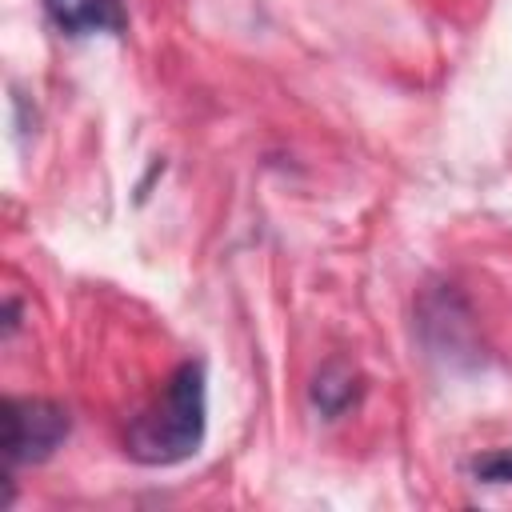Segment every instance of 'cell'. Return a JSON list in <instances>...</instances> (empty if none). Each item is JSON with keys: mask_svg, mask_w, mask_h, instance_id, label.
Here are the masks:
<instances>
[{"mask_svg": "<svg viewBox=\"0 0 512 512\" xmlns=\"http://www.w3.org/2000/svg\"><path fill=\"white\" fill-rule=\"evenodd\" d=\"M204 428H208L204 364L200 360H184L164 380L156 400L128 424L124 448H128V456L136 464L168 468V464H180V460L196 456V448L204 444Z\"/></svg>", "mask_w": 512, "mask_h": 512, "instance_id": "obj_1", "label": "cell"}, {"mask_svg": "<svg viewBox=\"0 0 512 512\" xmlns=\"http://www.w3.org/2000/svg\"><path fill=\"white\" fill-rule=\"evenodd\" d=\"M468 472L480 480V484H512V448H492V452H480Z\"/></svg>", "mask_w": 512, "mask_h": 512, "instance_id": "obj_5", "label": "cell"}, {"mask_svg": "<svg viewBox=\"0 0 512 512\" xmlns=\"http://www.w3.org/2000/svg\"><path fill=\"white\" fill-rule=\"evenodd\" d=\"M364 396V380L348 360H328L316 376H312V404L324 420L344 416L348 408H356Z\"/></svg>", "mask_w": 512, "mask_h": 512, "instance_id": "obj_4", "label": "cell"}, {"mask_svg": "<svg viewBox=\"0 0 512 512\" xmlns=\"http://www.w3.org/2000/svg\"><path fill=\"white\" fill-rule=\"evenodd\" d=\"M44 12L64 36H120L128 28L120 0H44Z\"/></svg>", "mask_w": 512, "mask_h": 512, "instance_id": "obj_3", "label": "cell"}, {"mask_svg": "<svg viewBox=\"0 0 512 512\" xmlns=\"http://www.w3.org/2000/svg\"><path fill=\"white\" fill-rule=\"evenodd\" d=\"M72 432V412L48 396H8L4 400V456L12 468L44 464Z\"/></svg>", "mask_w": 512, "mask_h": 512, "instance_id": "obj_2", "label": "cell"}]
</instances>
